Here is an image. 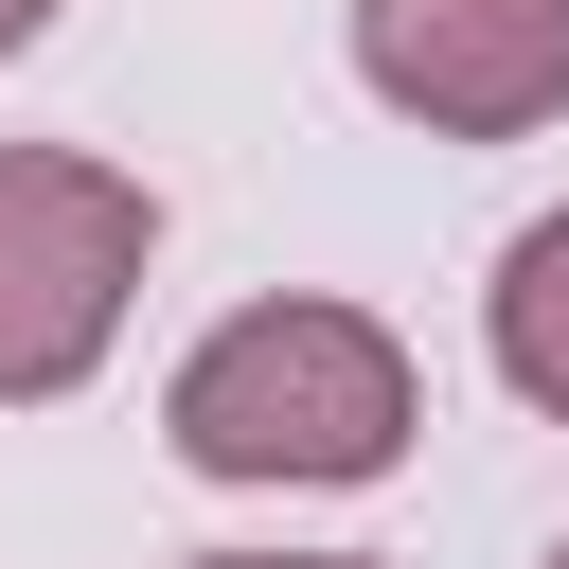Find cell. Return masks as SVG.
<instances>
[{
    "mask_svg": "<svg viewBox=\"0 0 569 569\" xmlns=\"http://www.w3.org/2000/svg\"><path fill=\"white\" fill-rule=\"evenodd\" d=\"M160 427L196 480H391L427 391H409V338L373 302H231L178 356Z\"/></svg>",
    "mask_w": 569,
    "mask_h": 569,
    "instance_id": "1",
    "label": "cell"
},
{
    "mask_svg": "<svg viewBox=\"0 0 569 569\" xmlns=\"http://www.w3.org/2000/svg\"><path fill=\"white\" fill-rule=\"evenodd\" d=\"M160 267V196L71 142H0V409H53L107 373L124 302Z\"/></svg>",
    "mask_w": 569,
    "mask_h": 569,
    "instance_id": "2",
    "label": "cell"
},
{
    "mask_svg": "<svg viewBox=\"0 0 569 569\" xmlns=\"http://www.w3.org/2000/svg\"><path fill=\"white\" fill-rule=\"evenodd\" d=\"M356 71L427 142H533L569 107V0H356Z\"/></svg>",
    "mask_w": 569,
    "mask_h": 569,
    "instance_id": "3",
    "label": "cell"
},
{
    "mask_svg": "<svg viewBox=\"0 0 569 569\" xmlns=\"http://www.w3.org/2000/svg\"><path fill=\"white\" fill-rule=\"evenodd\" d=\"M480 338H498V373L569 427V213H533L516 249H498V284H480Z\"/></svg>",
    "mask_w": 569,
    "mask_h": 569,
    "instance_id": "4",
    "label": "cell"
},
{
    "mask_svg": "<svg viewBox=\"0 0 569 569\" xmlns=\"http://www.w3.org/2000/svg\"><path fill=\"white\" fill-rule=\"evenodd\" d=\"M196 569H373V551H196Z\"/></svg>",
    "mask_w": 569,
    "mask_h": 569,
    "instance_id": "5",
    "label": "cell"
},
{
    "mask_svg": "<svg viewBox=\"0 0 569 569\" xmlns=\"http://www.w3.org/2000/svg\"><path fill=\"white\" fill-rule=\"evenodd\" d=\"M36 36H53V0H0V53H36Z\"/></svg>",
    "mask_w": 569,
    "mask_h": 569,
    "instance_id": "6",
    "label": "cell"
},
{
    "mask_svg": "<svg viewBox=\"0 0 569 569\" xmlns=\"http://www.w3.org/2000/svg\"><path fill=\"white\" fill-rule=\"evenodd\" d=\"M551 569H569V551H551Z\"/></svg>",
    "mask_w": 569,
    "mask_h": 569,
    "instance_id": "7",
    "label": "cell"
}]
</instances>
